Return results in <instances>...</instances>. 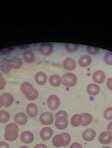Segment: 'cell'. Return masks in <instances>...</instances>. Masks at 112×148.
Instances as JSON below:
<instances>
[{"label": "cell", "mask_w": 112, "mask_h": 148, "mask_svg": "<svg viewBox=\"0 0 112 148\" xmlns=\"http://www.w3.org/2000/svg\"><path fill=\"white\" fill-rule=\"evenodd\" d=\"M47 104L51 110H55L60 106V100L57 95H52L48 98Z\"/></svg>", "instance_id": "cell-6"}, {"label": "cell", "mask_w": 112, "mask_h": 148, "mask_svg": "<svg viewBox=\"0 0 112 148\" xmlns=\"http://www.w3.org/2000/svg\"><path fill=\"white\" fill-rule=\"evenodd\" d=\"M71 138L69 134L67 133H62L55 135L52 140V144L56 147H65L71 143Z\"/></svg>", "instance_id": "cell-2"}, {"label": "cell", "mask_w": 112, "mask_h": 148, "mask_svg": "<svg viewBox=\"0 0 112 148\" xmlns=\"http://www.w3.org/2000/svg\"><path fill=\"white\" fill-rule=\"evenodd\" d=\"M106 86L110 91H112V78H108L106 81Z\"/></svg>", "instance_id": "cell-33"}, {"label": "cell", "mask_w": 112, "mask_h": 148, "mask_svg": "<svg viewBox=\"0 0 112 148\" xmlns=\"http://www.w3.org/2000/svg\"><path fill=\"white\" fill-rule=\"evenodd\" d=\"M102 148H111V147L109 146H103Z\"/></svg>", "instance_id": "cell-40"}, {"label": "cell", "mask_w": 112, "mask_h": 148, "mask_svg": "<svg viewBox=\"0 0 112 148\" xmlns=\"http://www.w3.org/2000/svg\"><path fill=\"white\" fill-rule=\"evenodd\" d=\"M77 77L72 73H67L65 74L62 78V82L63 85L66 86L73 87L77 83Z\"/></svg>", "instance_id": "cell-5"}, {"label": "cell", "mask_w": 112, "mask_h": 148, "mask_svg": "<svg viewBox=\"0 0 112 148\" xmlns=\"http://www.w3.org/2000/svg\"><path fill=\"white\" fill-rule=\"evenodd\" d=\"M10 119V115L5 110H0V123H5Z\"/></svg>", "instance_id": "cell-24"}, {"label": "cell", "mask_w": 112, "mask_h": 148, "mask_svg": "<svg viewBox=\"0 0 112 148\" xmlns=\"http://www.w3.org/2000/svg\"><path fill=\"white\" fill-rule=\"evenodd\" d=\"M40 50L41 53L44 55H49L53 51V46L50 43H44L41 45Z\"/></svg>", "instance_id": "cell-20"}, {"label": "cell", "mask_w": 112, "mask_h": 148, "mask_svg": "<svg viewBox=\"0 0 112 148\" xmlns=\"http://www.w3.org/2000/svg\"><path fill=\"white\" fill-rule=\"evenodd\" d=\"M53 131L52 128L46 127L43 128L40 132V136L44 141H48L52 138Z\"/></svg>", "instance_id": "cell-9"}, {"label": "cell", "mask_w": 112, "mask_h": 148, "mask_svg": "<svg viewBox=\"0 0 112 148\" xmlns=\"http://www.w3.org/2000/svg\"><path fill=\"white\" fill-rule=\"evenodd\" d=\"M49 82L52 86L54 87H58L62 84V79L58 75H53L50 77Z\"/></svg>", "instance_id": "cell-21"}, {"label": "cell", "mask_w": 112, "mask_h": 148, "mask_svg": "<svg viewBox=\"0 0 112 148\" xmlns=\"http://www.w3.org/2000/svg\"><path fill=\"white\" fill-rule=\"evenodd\" d=\"M82 117V123L81 125L83 127L88 126L90 125L93 120L92 115L89 113H83L81 114Z\"/></svg>", "instance_id": "cell-22"}, {"label": "cell", "mask_w": 112, "mask_h": 148, "mask_svg": "<svg viewBox=\"0 0 112 148\" xmlns=\"http://www.w3.org/2000/svg\"><path fill=\"white\" fill-rule=\"evenodd\" d=\"M35 80L38 85H44L47 80V76H46L45 73L43 72H39L35 74Z\"/></svg>", "instance_id": "cell-16"}, {"label": "cell", "mask_w": 112, "mask_h": 148, "mask_svg": "<svg viewBox=\"0 0 112 148\" xmlns=\"http://www.w3.org/2000/svg\"><path fill=\"white\" fill-rule=\"evenodd\" d=\"M15 120L17 124L20 125H24L28 121V117L24 112H19L15 115Z\"/></svg>", "instance_id": "cell-14"}, {"label": "cell", "mask_w": 112, "mask_h": 148, "mask_svg": "<svg viewBox=\"0 0 112 148\" xmlns=\"http://www.w3.org/2000/svg\"><path fill=\"white\" fill-rule=\"evenodd\" d=\"M55 125L58 130H64L68 127V120L67 117H59L56 118Z\"/></svg>", "instance_id": "cell-11"}, {"label": "cell", "mask_w": 112, "mask_h": 148, "mask_svg": "<svg viewBox=\"0 0 112 148\" xmlns=\"http://www.w3.org/2000/svg\"><path fill=\"white\" fill-rule=\"evenodd\" d=\"M67 117L68 118V114L64 110H60L55 115V117Z\"/></svg>", "instance_id": "cell-31"}, {"label": "cell", "mask_w": 112, "mask_h": 148, "mask_svg": "<svg viewBox=\"0 0 112 148\" xmlns=\"http://www.w3.org/2000/svg\"><path fill=\"white\" fill-rule=\"evenodd\" d=\"M4 102V106L8 107L10 106L14 101L13 96L10 93H4L2 96Z\"/></svg>", "instance_id": "cell-25"}, {"label": "cell", "mask_w": 112, "mask_h": 148, "mask_svg": "<svg viewBox=\"0 0 112 148\" xmlns=\"http://www.w3.org/2000/svg\"><path fill=\"white\" fill-rule=\"evenodd\" d=\"M19 148H29V147H28L27 146H22Z\"/></svg>", "instance_id": "cell-39"}, {"label": "cell", "mask_w": 112, "mask_h": 148, "mask_svg": "<svg viewBox=\"0 0 112 148\" xmlns=\"http://www.w3.org/2000/svg\"><path fill=\"white\" fill-rule=\"evenodd\" d=\"M107 129H108V130L112 134V122H110L108 124V126H107Z\"/></svg>", "instance_id": "cell-37"}, {"label": "cell", "mask_w": 112, "mask_h": 148, "mask_svg": "<svg viewBox=\"0 0 112 148\" xmlns=\"http://www.w3.org/2000/svg\"><path fill=\"white\" fill-rule=\"evenodd\" d=\"M5 85H6V82L4 80L3 77L0 75V90L4 89Z\"/></svg>", "instance_id": "cell-32"}, {"label": "cell", "mask_w": 112, "mask_h": 148, "mask_svg": "<svg viewBox=\"0 0 112 148\" xmlns=\"http://www.w3.org/2000/svg\"><path fill=\"white\" fill-rule=\"evenodd\" d=\"M92 78L94 82L98 84H101L105 79V73L102 71H97L93 74Z\"/></svg>", "instance_id": "cell-13"}, {"label": "cell", "mask_w": 112, "mask_h": 148, "mask_svg": "<svg viewBox=\"0 0 112 148\" xmlns=\"http://www.w3.org/2000/svg\"><path fill=\"white\" fill-rule=\"evenodd\" d=\"M92 62V58L90 57L89 56H83L80 59H79V66L82 67H85L91 64Z\"/></svg>", "instance_id": "cell-23"}, {"label": "cell", "mask_w": 112, "mask_h": 148, "mask_svg": "<svg viewBox=\"0 0 112 148\" xmlns=\"http://www.w3.org/2000/svg\"><path fill=\"white\" fill-rule=\"evenodd\" d=\"M21 90L27 99L30 101H34L38 98V91L29 83H23L21 85Z\"/></svg>", "instance_id": "cell-1"}, {"label": "cell", "mask_w": 112, "mask_h": 148, "mask_svg": "<svg viewBox=\"0 0 112 148\" xmlns=\"http://www.w3.org/2000/svg\"><path fill=\"white\" fill-rule=\"evenodd\" d=\"M22 65V62L21 60L17 58H14L10 60H9L6 63H4V65H3L1 69L7 72L11 68H15V69H18Z\"/></svg>", "instance_id": "cell-4"}, {"label": "cell", "mask_w": 112, "mask_h": 148, "mask_svg": "<svg viewBox=\"0 0 112 148\" xmlns=\"http://www.w3.org/2000/svg\"><path fill=\"white\" fill-rule=\"evenodd\" d=\"M69 148H82V146L80 144V143H77V142H74V143H72L71 145L70 146Z\"/></svg>", "instance_id": "cell-34"}, {"label": "cell", "mask_w": 112, "mask_h": 148, "mask_svg": "<svg viewBox=\"0 0 112 148\" xmlns=\"http://www.w3.org/2000/svg\"><path fill=\"white\" fill-rule=\"evenodd\" d=\"M87 50L88 53L91 54H95L98 53L99 51V49L95 48V47H91V46H88Z\"/></svg>", "instance_id": "cell-30"}, {"label": "cell", "mask_w": 112, "mask_h": 148, "mask_svg": "<svg viewBox=\"0 0 112 148\" xmlns=\"http://www.w3.org/2000/svg\"><path fill=\"white\" fill-rule=\"evenodd\" d=\"M105 62L109 65H112V52L106 53L105 56Z\"/></svg>", "instance_id": "cell-28"}, {"label": "cell", "mask_w": 112, "mask_h": 148, "mask_svg": "<svg viewBox=\"0 0 112 148\" xmlns=\"http://www.w3.org/2000/svg\"><path fill=\"white\" fill-rule=\"evenodd\" d=\"M99 141L102 145H109L112 142V134L109 131L103 132L99 136Z\"/></svg>", "instance_id": "cell-8"}, {"label": "cell", "mask_w": 112, "mask_h": 148, "mask_svg": "<svg viewBox=\"0 0 112 148\" xmlns=\"http://www.w3.org/2000/svg\"><path fill=\"white\" fill-rule=\"evenodd\" d=\"M82 123V117L81 114H75L71 119V124L73 127H77L80 126Z\"/></svg>", "instance_id": "cell-19"}, {"label": "cell", "mask_w": 112, "mask_h": 148, "mask_svg": "<svg viewBox=\"0 0 112 148\" xmlns=\"http://www.w3.org/2000/svg\"><path fill=\"white\" fill-rule=\"evenodd\" d=\"M82 136L84 141L87 142H91L95 139L96 136V133L94 130L92 128H88L86 129L85 131H84Z\"/></svg>", "instance_id": "cell-10"}, {"label": "cell", "mask_w": 112, "mask_h": 148, "mask_svg": "<svg viewBox=\"0 0 112 148\" xmlns=\"http://www.w3.org/2000/svg\"><path fill=\"white\" fill-rule=\"evenodd\" d=\"M54 117L52 113L45 112L41 114L40 117V122L44 125H50L53 123Z\"/></svg>", "instance_id": "cell-7"}, {"label": "cell", "mask_w": 112, "mask_h": 148, "mask_svg": "<svg viewBox=\"0 0 112 148\" xmlns=\"http://www.w3.org/2000/svg\"><path fill=\"white\" fill-rule=\"evenodd\" d=\"M0 148H9V145L6 142L1 141L0 142Z\"/></svg>", "instance_id": "cell-35"}, {"label": "cell", "mask_w": 112, "mask_h": 148, "mask_svg": "<svg viewBox=\"0 0 112 148\" xmlns=\"http://www.w3.org/2000/svg\"><path fill=\"white\" fill-rule=\"evenodd\" d=\"M77 45L75 44H71V43H68L66 45V49L69 51H74L77 49Z\"/></svg>", "instance_id": "cell-29"}, {"label": "cell", "mask_w": 112, "mask_h": 148, "mask_svg": "<svg viewBox=\"0 0 112 148\" xmlns=\"http://www.w3.org/2000/svg\"><path fill=\"white\" fill-rule=\"evenodd\" d=\"M26 112L29 117L34 118L38 114V109L37 106L34 103H30L27 105L26 108Z\"/></svg>", "instance_id": "cell-15"}, {"label": "cell", "mask_w": 112, "mask_h": 148, "mask_svg": "<svg viewBox=\"0 0 112 148\" xmlns=\"http://www.w3.org/2000/svg\"><path fill=\"white\" fill-rule=\"evenodd\" d=\"M64 67L68 71H72L74 70L76 67V61L72 58H66L64 60L63 63Z\"/></svg>", "instance_id": "cell-18"}, {"label": "cell", "mask_w": 112, "mask_h": 148, "mask_svg": "<svg viewBox=\"0 0 112 148\" xmlns=\"http://www.w3.org/2000/svg\"><path fill=\"white\" fill-rule=\"evenodd\" d=\"M35 58V55L32 51H28L24 54V60L26 62H33Z\"/></svg>", "instance_id": "cell-26"}, {"label": "cell", "mask_w": 112, "mask_h": 148, "mask_svg": "<svg viewBox=\"0 0 112 148\" xmlns=\"http://www.w3.org/2000/svg\"><path fill=\"white\" fill-rule=\"evenodd\" d=\"M21 140L25 144H30L34 141V136L33 133L29 131L24 132L21 135Z\"/></svg>", "instance_id": "cell-12"}, {"label": "cell", "mask_w": 112, "mask_h": 148, "mask_svg": "<svg viewBox=\"0 0 112 148\" xmlns=\"http://www.w3.org/2000/svg\"><path fill=\"white\" fill-rule=\"evenodd\" d=\"M87 92L88 95L96 96L99 93L100 87L95 83H91L87 87Z\"/></svg>", "instance_id": "cell-17"}, {"label": "cell", "mask_w": 112, "mask_h": 148, "mask_svg": "<svg viewBox=\"0 0 112 148\" xmlns=\"http://www.w3.org/2000/svg\"><path fill=\"white\" fill-rule=\"evenodd\" d=\"M34 148H47V146L44 144H42V143H40V144H37L35 145Z\"/></svg>", "instance_id": "cell-36"}, {"label": "cell", "mask_w": 112, "mask_h": 148, "mask_svg": "<svg viewBox=\"0 0 112 148\" xmlns=\"http://www.w3.org/2000/svg\"><path fill=\"white\" fill-rule=\"evenodd\" d=\"M4 105V102L3 97L0 96V108H1Z\"/></svg>", "instance_id": "cell-38"}, {"label": "cell", "mask_w": 112, "mask_h": 148, "mask_svg": "<svg viewBox=\"0 0 112 148\" xmlns=\"http://www.w3.org/2000/svg\"><path fill=\"white\" fill-rule=\"evenodd\" d=\"M19 127L16 123H10L5 127L4 138L8 141L11 142L15 141L18 137Z\"/></svg>", "instance_id": "cell-3"}, {"label": "cell", "mask_w": 112, "mask_h": 148, "mask_svg": "<svg viewBox=\"0 0 112 148\" xmlns=\"http://www.w3.org/2000/svg\"><path fill=\"white\" fill-rule=\"evenodd\" d=\"M104 116L107 120H112V107H109L104 110Z\"/></svg>", "instance_id": "cell-27"}]
</instances>
